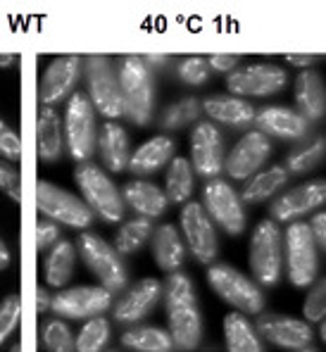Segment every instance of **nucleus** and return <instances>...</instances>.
<instances>
[{
    "label": "nucleus",
    "instance_id": "a19ab883",
    "mask_svg": "<svg viewBox=\"0 0 326 352\" xmlns=\"http://www.w3.org/2000/svg\"><path fill=\"white\" fill-rule=\"evenodd\" d=\"M19 317H22V302L17 295H8L0 302V345L8 340V336L17 329Z\"/></svg>",
    "mask_w": 326,
    "mask_h": 352
},
{
    "label": "nucleus",
    "instance_id": "2eb2a0df",
    "mask_svg": "<svg viewBox=\"0 0 326 352\" xmlns=\"http://www.w3.org/2000/svg\"><path fill=\"white\" fill-rule=\"evenodd\" d=\"M191 157H193V169L208 181L217 179L224 169V138L212 122H198L193 126Z\"/></svg>",
    "mask_w": 326,
    "mask_h": 352
},
{
    "label": "nucleus",
    "instance_id": "864d4df0",
    "mask_svg": "<svg viewBox=\"0 0 326 352\" xmlns=\"http://www.w3.org/2000/svg\"><path fill=\"white\" fill-rule=\"evenodd\" d=\"M319 336H322V340L326 343V319L322 322V326H319Z\"/></svg>",
    "mask_w": 326,
    "mask_h": 352
},
{
    "label": "nucleus",
    "instance_id": "5701e85b",
    "mask_svg": "<svg viewBox=\"0 0 326 352\" xmlns=\"http://www.w3.org/2000/svg\"><path fill=\"white\" fill-rule=\"evenodd\" d=\"M62 126L55 107H39L36 117V153L45 164H53L62 157Z\"/></svg>",
    "mask_w": 326,
    "mask_h": 352
},
{
    "label": "nucleus",
    "instance_id": "423d86ee",
    "mask_svg": "<svg viewBox=\"0 0 326 352\" xmlns=\"http://www.w3.org/2000/svg\"><path fill=\"white\" fill-rule=\"evenodd\" d=\"M283 234L279 229V221L265 219L255 226L250 238V269L252 276L262 283V286H276L281 278L283 267Z\"/></svg>",
    "mask_w": 326,
    "mask_h": 352
},
{
    "label": "nucleus",
    "instance_id": "c9c22d12",
    "mask_svg": "<svg viewBox=\"0 0 326 352\" xmlns=\"http://www.w3.org/2000/svg\"><path fill=\"white\" fill-rule=\"evenodd\" d=\"M110 340V322L102 317H93L84 324L76 338V352H100Z\"/></svg>",
    "mask_w": 326,
    "mask_h": 352
},
{
    "label": "nucleus",
    "instance_id": "412c9836",
    "mask_svg": "<svg viewBox=\"0 0 326 352\" xmlns=\"http://www.w3.org/2000/svg\"><path fill=\"white\" fill-rule=\"evenodd\" d=\"M160 295H162V286L155 278H143L117 302L115 319L122 324H133L138 319L148 317L157 305Z\"/></svg>",
    "mask_w": 326,
    "mask_h": 352
},
{
    "label": "nucleus",
    "instance_id": "e433bc0d",
    "mask_svg": "<svg viewBox=\"0 0 326 352\" xmlns=\"http://www.w3.org/2000/svg\"><path fill=\"white\" fill-rule=\"evenodd\" d=\"M324 155H326V141L324 138H314V141H309L307 146L298 148L296 153L288 155L286 169L293 174H305V172H309V169L317 167V164L322 162Z\"/></svg>",
    "mask_w": 326,
    "mask_h": 352
},
{
    "label": "nucleus",
    "instance_id": "0eeeda50",
    "mask_svg": "<svg viewBox=\"0 0 326 352\" xmlns=\"http://www.w3.org/2000/svg\"><path fill=\"white\" fill-rule=\"evenodd\" d=\"M86 81H89V98L98 112L107 119L124 115V98L119 86V72H115L107 55H89L84 62Z\"/></svg>",
    "mask_w": 326,
    "mask_h": 352
},
{
    "label": "nucleus",
    "instance_id": "9b49d317",
    "mask_svg": "<svg viewBox=\"0 0 326 352\" xmlns=\"http://www.w3.org/2000/svg\"><path fill=\"white\" fill-rule=\"evenodd\" d=\"M203 207L212 221L221 226L229 236H241L246 231V210L243 200L231 188V184L221 179H212L205 184L203 190Z\"/></svg>",
    "mask_w": 326,
    "mask_h": 352
},
{
    "label": "nucleus",
    "instance_id": "de8ad7c7",
    "mask_svg": "<svg viewBox=\"0 0 326 352\" xmlns=\"http://www.w3.org/2000/svg\"><path fill=\"white\" fill-rule=\"evenodd\" d=\"M50 305H53V298H50L45 288H41V286H39V288H36V312H39V314L48 312Z\"/></svg>",
    "mask_w": 326,
    "mask_h": 352
},
{
    "label": "nucleus",
    "instance_id": "9d476101",
    "mask_svg": "<svg viewBox=\"0 0 326 352\" xmlns=\"http://www.w3.org/2000/svg\"><path fill=\"white\" fill-rule=\"evenodd\" d=\"M286 262H288V278L296 288H307L314 283L319 272L317 260V243L309 231V224L293 221L288 226L286 236Z\"/></svg>",
    "mask_w": 326,
    "mask_h": 352
},
{
    "label": "nucleus",
    "instance_id": "8fccbe9b",
    "mask_svg": "<svg viewBox=\"0 0 326 352\" xmlns=\"http://www.w3.org/2000/svg\"><path fill=\"white\" fill-rule=\"evenodd\" d=\"M143 60L148 62L150 69H153V67H164V65H167V62H169L167 55H146V58H143Z\"/></svg>",
    "mask_w": 326,
    "mask_h": 352
},
{
    "label": "nucleus",
    "instance_id": "37998d69",
    "mask_svg": "<svg viewBox=\"0 0 326 352\" xmlns=\"http://www.w3.org/2000/svg\"><path fill=\"white\" fill-rule=\"evenodd\" d=\"M0 190L8 195L12 203H19L22 200V184H19V174L14 167L0 162Z\"/></svg>",
    "mask_w": 326,
    "mask_h": 352
},
{
    "label": "nucleus",
    "instance_id": "c756f323",
    "mask_svg": "<svg viewBox=\"0 0 326 352\" xmlns=\"http://www.w3.org/2000/svg\"><path fill=\"white\" fill-rule=\"evenodd\" d=\"M224 340L229 352H262L260 336L241 312H231L224 317Z\"/></svg>",
    "mask_w": 326,
    "mask_h": 352
},
{
    "label": "nucleus",
    "instance_id": "f257e3e1",
    "mask_svg": "<svg viewBox=\"0 0 326 352\" xmlns=\"http://www.w3.org/2000/svg\"><path fill=\"white\" fill-rule=\"evenodd\" d=\"M164 302H167V324L174 348L195 350L203 338V317L195 300V288L184 272L169 274L164 286Z\"/></svg>",
    "mask_w": 326,
    "mask_h": 352
},
{
    "label": "nucleus",
    "instance_id": "79ce46f5",
    "mask_svg": "<svg viewBox=\"0 0 326 352\" xmlns=\"http://www.w3.org/2000/svg\"><path fill=\"white\" fill-rule=\"evenodd\" d=\"M0 155H3L5 160H10V162L22 157V141H19V136L3 122V119H0Z\"/></svg>",
    "mask_w": 326,
    "mask_h": 352
},
{
    "label": "nucleus",
    "instance_id": "b1692460",
    "mask_svg": "<svg viewBox=\"0 0 326 352\" xmlns=\"http://www.w3.org/2000/svg\"><path fill=\"white\" fill-rule=\"evenodd\" d=\"M131 143H129V136L122 126H117L115 122L102 124L100 133H98V148H100V157L102 164H105L110 172H124L129 169V162H131Z\"/></svg>",
    "mask_w": 326,
    "mask_h": 352
},
{
    "label": "nucleus",
    "instance_id": "a211bd4d",
    "mask_svg": "<svg viewBox=\"0 0 326 352\" xmlns=\"http://www.w3.org/2000/svg\"><path fill=\"white\" fill-rule=\"evenodd\" d=\"M257 333L281 350H305L312 343V329L307 322L283 314H262L257 319Z\"/></svg>",
    "mask_w": 326,
    "mask_h": 352
},
{
    "label": "nucleus",
    "instance_id": "2f4dec72",
    "mask_svg": "<svg viewBox=\"0 0 326 352\" xmlns=\"http://www.w3.org/2000/svg\"><path fill=\"white\" fill-rule=\"evenodd\" d=\"M164 193L169 203L181 205L188 203L193 195V164L186 157H174L167 169V181H164Z\"/></svg>",
    "mask_w": 326,
    "mask_h": 352
},
{
    "label": "nucleus",
    "instance_id": "c03bdc74",
    "mask_svg": "<svg viewBox=\"0 0 326 352\" xmlns=\"http://www.w3.org/2000/svg\"><path fill=\"white\" fill-rule=\"evenodd\" d=\"M58 243H60L58 224L50 219H39V226H36V248L39 250H48V248H55Z\"/></svg>",
    "mask_w": 326,
    "mask_h": 352
},
{
    "label": "nucleus",
    "instance_id": "ea45409f",
    "mask_svg": "<svg viewBox=\"0 0 326 352\" xmlns=\"http://www.w3.org/2000/svg\"><path fill=\"white\" fill-rule=\"evenodd\" d=\"M303 317L307 322H324L326 319V276L312 283L303 305Z\"/></svg>",
    "mask_w": 326,
    "mask_h": 352
},
{
    "label": "nucleus",
    "instance_id": "aec40b11",
    "mask_svg": "<svg viewBox=\"0 0 326 352\" xmlns=\"http://www.w3.org/2000/svg\"><path fill=\"white\" fill-rule=\"evenodd\" d=\"M255 126L257 131H262L265 136H276L283 141H300L307 136L309 122L300 112L288 110L281 105L262 107L255 115Z\"/></svg>",
    "mask_w": 326,
    "mask_h": 352
},
{
    "label": "nucleus",
    "instance_id": "473e14b6",
    "mask_svg": "<svg viewBox=\"0 0 326 352\" xmlns=\"http://www.w3.org/2000/svg\"><path fill=\"white\" fill-rule=\"evenodd\" d=\"M122 345L136 352H169L174 348V340L169 331L155 329V326H141L131 329L122 336Z\"/></svg>",
    "mask_w": 326,
    "mask_h": 352
},
{
    "label": "nucleus",
    "instance_id": "72a5a7b5",
    "mask_svg": "<svg viewBox=\"0 0 326 352\" xmlns=\"http://www.w3.org/2000/svg\"><path fill=\"white\" fill-rule=\"evenodd\" d=\"M155 229L153 221L146 219V217H138V219H131L127 224L119 226L117 236H115V248L119 255H133L138 252L143 245L153 238Z\"/></svg>",
    "mask_w": 326,
    "mask_h": 352
},
{
    "label": "nucleus",
    "instance_id": "dca6fc26",
    "mask_svg": "<svg viewBox=\"0 0 326 352\" xmlns=\"http://www.w3.org/2000/svg\"><path fill=\"white\" fill-rule=\"evenodd\" d=\"M81 74V60L76 55H62L55 58L45 69L39 86V100L43 107H53L65 100L67 96H74V86Z\"/></svg>",
    "mask_w": 326,
    "mask_h": 352
},
{
    "label": "nucleus",
    "instance_id": "4be33fe9",
    "mask_svg": "<svg viewBox=\"0 0 326 352\" xmlns=\"http://www.w3.org/2000/svg\"><path fill=\"white\" fill-rule=\"evenodd\" d=\"M298 110L307 122H322L326 117V84L314 69H303L296 79Z\"/></svg>",
    "mask_w": 326,
    "mask_h": 352
},
{
    "label": "nucleus",
    "instance_id": "603ef678",
    "mask_svg": "<svg viewBox=\"0 0 326 352\" xmlns=\"http://www.w3.org/2000/svg\"><path fill=\"white\" fill-rule=\"evenodd\" d=\"M14 62H17V55H12V53H0V69H5V67L14 65Z\"/></svg>",
    "mask_w": 326,
    "mask_h": 352
},
{
    "label": "nucleus",
    "instance_id": "09e8293b",
    "mask_svg": "<svg viewBox=\"0 0 326 352\" xmlns=\"http://www.w3.org/2000/svg\"><path fill=\"white\" fill-rule=\"evenodd\" d=\"M286 62L293 67H303V69H307V67H312L314 62H319L317 55H286Z\"/></svg>",
    "mask_w": 326,
    "mask_h": 352
},
{
    "label": "nucleus",
    "instance_id": "3c124183",
    "mask_svg": "<svg viewBox=\"0 0 326 352\" xmlns=\"http://www.w3.org/2000/svg\"><path fill=\"white\" fill-rule=\"evenodd\" d=\"M8 267H10V250H8V245H5L3 238H0V272Z\"/></svg>",
    "mask_w": 326,
    "mask_h": 352
},
{
    "label": "nucleus",
    "instance_id": "20e7f679",
    "mask_svg": "<svg viewBox=\"0 0 326 352\" xmlns=\"http://www.w3.org/2000/svg\"><path fill=\"white\" fill-rule=\"evenodd\" d=\"M74 181L79 186L84 203L91 207L93 214H98L102 221H122L124 217V198L117 190V186L112 184V179L102 172L98 164L86 162L79 164L74 172Z\"/></svg>",
    "mask_w": 326,
    "mask_h": 352
},
{
    "label": "nucleus",
    "instance_id": "f704fd0d",
    "mask_svg": "<svg viewBox=\"0 0 326 352\" xmlns=\"http://www.w3.org/2000/svg\"><path fill=\"white\" fill-rule=\"evenodd\" d=\"M203 112V102L195 100V98H181V100L172 102L167 110L160 117V126L167 129V131H174V129H184L188 124H193L195 119Z\"/></svg>",
    "mask_w": 326,
    "mask_h": 352
},
{
    "label": "nucleus",
    "instance_id": "49530a36",
    "mask_svg": "<svg viewBox=\"0 0 326 352\" xmlns=\"http://www.w3.org/2000/svg\"><path fill=\"white\" fill-rule=\"evenodd\" d=\"M309 231H312L317 248H322V250L326 252V212H319V214H314V219L309 221Z\"/></svg>",
    "mask_w": 326,
    "mask_h": 352
},
{
    "label": "nucleus",
    "instance_id": "a878e982",
    "mask_svg": "<svg viewBox=\"0 0 326 352\" xmlns=\"http://www.w3.org/2000/svg\"><path fill=\"white\" fill-rule=\"evenodd\" d=\"M174 141L169 136H155L150 141L143 143L136 153L131 155V162H129V172L138 176L155 174L157 169H162L164 164H169L174 160Z\"/></svg>",
    "mask_w": 326,
    "mask_h": 352
},
{
    "label": "nucleus",
    "instance_id": "bb28decb",
    "mask_svg": "<svg viewBox=\"0 0 326 352\" xmlns=\"http://www.w3.org/2000/svg\"><path fill=\"white\" fill-rule=\"evenodd\" d=\"M203 112L212 122L226 124V126H246L255 122V110L250 102L234 96H215L203 100Z\"/></svg>",
    "mask_w": 326,
    "mask_h": 352
},
{
    "label": "nucleus",
    "instance_id": "f3484780",
    "mask_svg": "<svg viewBox=\"0 0 326 352\" xmlns=\"http://www.w3.org/2000/svg\"><path fill=\"white\" fill-rule=\"evenodd\" d=\"M272 155V143H269V136H265L262 131H248L241 141L231 148L229 157L224 162V169L229 172L231 179L243 181L250 179V174H255L257 169L269 160Z\"/></svg>",
    "mask_w": 326,
    "mask_h": 352
},
{
    "label": "nucleus",
    "instance_id": "58836bf2",
    "mask_svg": "<svg viewBox=\"0 0 326 352\" xmlns=\"http://www.w3.org/2000/svg\"><path fill=\"white\" fill-rule=\"evenodd\" d=\"M210 74H212V69H210L208 58H198V55H193V58H184L177 65V76L188 86L208 84Z\"/></svg>",
    "mask_w": 326,
    "mask_h": 352
},
{
    "label": "nucleus",
    "instance_id": "c85d7f7f",
    "mask_svg": "<svg viewBox=\"0 0 326 352\" xmlns=\"http://www.w3.org/2000/svg\"><path fill=\"white\" fill-rule=\"evenodd\" d=\"M286 181H288L286 167H269L267 172H260L252 176V179H248V184L243 186L241 200L248 205H260L272 198L276 190H281L286 186Z\"/></svg>",
    "mask_w": 326,
    "mask_h": 352
},
{
    "label": "nucleus",
    "instance_id": "39448f33",
    "mask_svg": "<svg viewBox=\"0 0 326 352\" xmlns=\"http://www.w3.org/2000/svg\"><path fill=\"white\" fill-rule=\"evenodd\" d=\"M65 131H67V150L69 157L79 164H86L96 153L98 131H96V107L86 93L76 91L69 98L65 115Z\"/></svg>",
    "mask_w": 326,
    "mask_h": 352
},
{
    "label": "nucleus",
    "instance_id": "393cba45",
    "mask_svg": "<svg viewBox=\"0 0 326 352\" xmlns=\"http://www.w3.org/2000/svg\"><path fill=\"white\" fill-rule=\"evenodd\" d=\"M122 198L124 203H129L146 219L162 217L169 207L167 193L162 188H157L155 184H150V181H129L122 190Z\"/></svg>",
    "mask_w": 326,
    "mask_h": 352
},
{
    "label": "nucleus",
    "instance_id": "4c0bfd02",
    "mask_svg": "<svg viewBox=\"0 0 326 352\" xmlns=\"http://www.w3.org/2000/svg\"><path fill=\"white\" fill-rule=\"evenodd\" d=\"M43 345L50 352H74L76 350V338L72 336L69 326L60 319H50L43 326Z\"/></svg>",
    "mask_w": 326,
    "mask_h": 352
},
{
    "label": "nucleus",
    "instance_id": "7ed1b4c3",
    "mask_svg": "<svg viewBox=\"0 0 326 352\" xmlns=\"http://www.w3.org/2000/svg\"><path fill=\"white\" fill-rule=\"evenodd\" d=\"M208 283L212 291L219 295L224 302L236 307L243 314H262L265 309V293L260 291L250 276L238 272L236 267L226 262H215L208 269Z\"/></svg>",
    "mask_w": 326,
    "mask_h": 352
},
{
    "label": "nucleus",
    "instance_id": "4468645a",
    "mask_svg": "<svg viewBox=\"0 0 326 352\" xmlns=\"http://www.w3.org/2000/svg\"><path fill=\"white\" fill-rule=\"evenodd\" d=\"M112 305V293L102 286H79L60 291L53 298L50 312L67 319H93L107 312Z\"/></svg>",
    "mask_w": 326,
    "mask_h": 352
},
{
    "label": "nucleus",
    "instance_id": "f03ea898",
    "mask_svg": "<svg viewBox=\"0 0 326 352\" xmlns=\"http://www.w3.org/2000/svg\"><path fill=\"white\" fill-rule=\"evenodd\" d=\"M119 86L124 98V115L136 126H146L155 110V79L148 62L138 55L119 60Z\"/></svg>",
    "mask_w": 326,
    "mask_h": 352
},
{
    "label": "nucleus",
    "instance_id": "ddd939ff",
    "mask_svg": "<svg viewBox=\"0 0 326 352\" xmlns=\"http://www.w3.org/2000/svg\"><path fill=\"white\" fill-rule=\"evenodd\" d=\"M181 231H184L195 260L203 264H215L219 243H217L215 224H212L210 214L205 212L203 203L193 200V203L184 205V210H181Z\"/></svg>",
    "mask_w": 326,
    "mask_h": 352
},
{
    "label": "nucleus",
    "instance_id": "6ab92c4d",
    "mask_svg": "<svg viewBox=\"0 0 326 352\" xmlns=\"http://www.w3.org/2000/svg\"><path fill=\"white\" fill-rule=\"evenodd\" d=\"M326 203V181L317 179L309 184H300L283 193L272 203V219L274 221H296L307 212L317 210Z\"/></svg>",
    "mask_w": 326,
    "mask_h": 352
},
{
    "label": "nucleus",
    "instance_id": "6e6552de",
    "mask_svg": "<svg viewBox=\"0 0 326 352\" xmlns=\"http://www.w3.org/2000/svg\"><path fill=\"white\" fill-rule=\"evenodd\" d=\"M36 207L45 219L55 224H67L72 229H89L93 224V210L84 200L72 195L69 190L50 184V181H39L36 184Z\"/></svg>",
    "mask_w": 326,
    "mask_h": 352
},
{
    "label": "nucleus",
    "instance_id": "a18cd8bd",
    "mask_svg": "<svg viewBox=\"0 0 326 352\" xmlns=\"http://www.w3.org/2000/svg\"><path fill=\"white\" fill-rule=\"evenodd\" d=\"M208 62L210 69L219 72V74H231L241 65V55H212V58H208Z\"/></svg>",
    "mask_w": 326,
    "mask_h": 352
},
{
    "label": "nucleus",
    "instance_id": "f8f14e48",
    "mask_svg": "<svg viewBox=\"0 0 326 352\" xmlns=\"http://www.w3.org/2000/svg\"><path fill=\"white\" fill-rule=\"evenodd\" d=\"M286 81V69L279 65H250L231 72L226 76V88L238 98H265L281 91Z\"/></svg>",
    "mask_w": 326,
    "mask_h": 352
},
{
    "label": "nucleus",
    "instance_id": "1a4fd4ad",
    "mask_svg": "<svg viewBox=\"0 0 326 352\" xmlns=\"http://www.w3.org/2000/svg\"><path fill=\"white\" fill-rule=\"evenodd\" d=\"M76 250H79L81 260L86 262V267L102 283V288H107L110 293H117L127 286L129 274L115 245L102 241L98 234H81L79 243H76Z\"/></svg>",
    "mask_w": 326,
    "mask_h": 352
},
{
    "label": "nucleus",
    "instance_id": "7c9ffc66",
    "mask_svg": "<svg viewBox=\"0 0 326 352\" xmlns=\"http://www.w3.org/2000/svg\"><path fill=\"white\" fill-rule=\"evenodd\" d=\"M76 264V245L69 241H60L58 245L50 250L48 260H45V281L53 288L67 286V281L74 274Z\"/></svg>",
    "mask_w": 326,
    "mask_h": 352
},
{
    "label": "nucleus",
    "instance_id": "cd10ccee",
    "mask_svg": "<svg viewBox=\"0 0 326 352\" xmlns=\"http://www.w3.org/2000/svg\"><path fill=\"white\" fill-rule=\"evenodd\" d=\"M153 257L157 267L167 274H174L181 269L186 260V248L181 241L179 231L172 224H162L153 234Z\"/></svg>",
    "mask_w": 326,
    "mask_h": 352
}]
</instances>
